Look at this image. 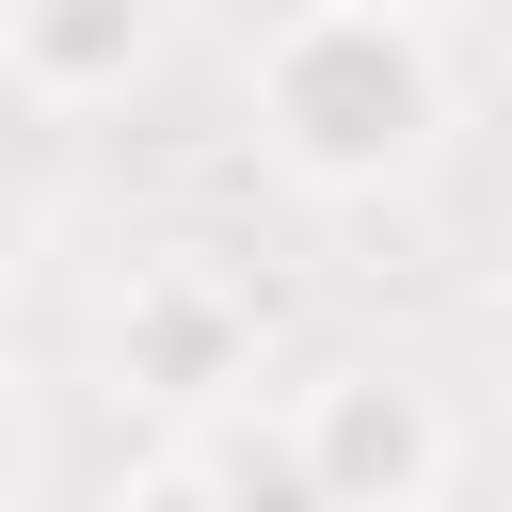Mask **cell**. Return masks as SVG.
I'll list each match as a JSON object with an SVG mask.
<instances>
[{
    "label": "cell",
    "instance_id": "cell-3",
    "mask_svg": "<svg viewBox=\"0 0 512 512\" xmlns=\"http://www.w3.org/2000/svg\"><path fill=\"white\" fill-rule=\"evenodd\" d=\"M272 448H288L304 512H448V480H464L448 400L416 368H384V352H320L272 400Z\"/></svg>",
    "mask_w": 512,
    "mask_h": 512
},
{
    "label": "cell",
    "instance_id": "cell-6",
    "mask_svg": "<svg viewBox=\"0 0 512 512\" xmlns=\"http://www.w3.org/2000/svg\"><path fill=\"white\" fill-rule=\"evenodd\" d=\"M32 496V400H16V368H0V512Z\"/></svg>",
    "mask_w": 512,
    "mask_h": 512
},
{
    "label": "cell",
    "instance_id": "cell-2",
    "mask_svg": "<svg viewBox=\"0 0 512 512\" xmlns=\"http://www.w3.org/2000/svg\"><path fill=\"white\" fill-rule=\"evenodd\" d=\"M256 336H272V304H256V272L224 240H144L112 272V304H96V368L160 432H224L256 400Z\"/></svg>",
    "mask_w": 512,
    "mask_h": 512
},
{
    "label": "cell",
    "instance_id": "cell-4",
    "mask_svg": "<svg viewBox=\"0 0 512 512\" xmlns=\"http://www.w3.org/2000/svg\"><path fill=\"white\" fill-rule=\"evenodd\" d=\"M144 80H160V16L144 0H16L0 112H96V96H144Z\"/></svg>",
    "mask_w": 512,
    "mask_h": 512
},
{
    "label": "cell",
    "instance_id": "cell-1",
    "mask_svg": "<svg viewBox=\"0 0 512 512\" xmlns=\"http://www.w3.org/2000/svg\"><path fill=\"white\" fill-rule=\"evenodd\" d=\"M448 96L464 48L416 0H304L240 32V144L304 192V208H384L448 160Z\"/></svg>",
    "mask_w": 512,
    "mask_h": 512
},
{
    "label": "cell",
    "instance_id": "cell-7",
    "mask_svg": "<svg viewBox=\"0 0 512 512\" xmlns=\"http://www.w3.org/2000/svg\"><path fill=\"white\" fill-rule=\"evenodd\" d=\"M0 288H16V272H0Z\"/></svg>",
    "mask_w": 512,
    "mask_h": 512
},
{
    "label": "cell",
    "instance_id": "cell-5",
    "mask_svg": "<svg viewBox=\"0 0 512 512\" xmlns=\"http://www.w3.org/2000/svg\"><path fill=\"white\" fill-rule=\"evenodd\" d=\"M96 512H304V480H288L272 416H224V432H160V448H128Z\"/></svg>",
    "mask_w": 512,
    "mask_h": 512
}]
</instances>
